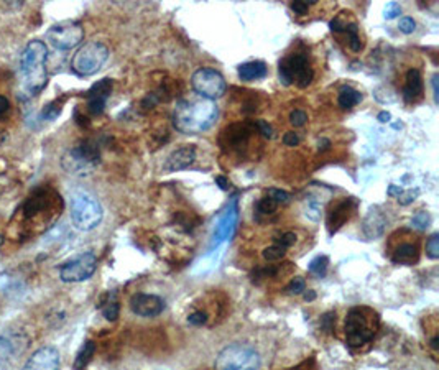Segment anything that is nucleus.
<instances>
[{
  "label": "nucleus",
  "mask_w": 439,
  "mask_h": 370,
  "mask_svg": "<svg viewBox=\"0 0 439 370\" xmlns=\"http://www.w3.org/2000/svg\"><path fill=\"white\" fill-rule=\"evenodd\" d=\"M217 116L219 111L214 101L200 96L181 99L173 111V125L178 132L185 135H200L216 124Z\"/></svg>",
  "instance_id": "nucleus-1"
},
{
  "label": "nucleus",
  "mask_w": 439,
  "mask_h": 370,
  "mask_svg": "<svg viewBox=\"0 0 439 370\" xmlns=\"http://www.w3.org/2000/svg\"><path fill=\"white\" fill-rule=\"evenodd\" d=\"M46 58H48V48L40 40L30 41L23 50L20 58V75H22L23 91L28 96H36L46 86L48 81Z\"/></svg>",
  "instance_id": "nucleus-2"
},
{
  "label": "nucleus",
  "mask_w": 439,
  "mask_h": 370,
  "mask_svg": "<svg viewBox=\"0 0 439 370\" xmlns=\"http://www.w3.org/2000/svg\"><path fill=\"white\" fill-rule=\"evenodd\" d=\"M70 207L72 224H75L80 231H92V229H96L102 221L104 212L101 202L89 191L76 190L72 192Z\"/></svg>",
  "instance_id": "nucleus-3"
},
{
  "label": "nucleus",
  "mask_w": 439,
  "mask_h": 370,
  "mask_svg": "<svg viewBox=\"0 0 439 370\" xmlns=\"http://www.w3.org/2000/svg\"><path fill=\"white\" fill-rule=\"evenodd\" d=\"M379 317L369 308H352L346 320V341L351 347H360L374 339Z\"/></svg>",
  "instance_id": "nucleus-4"
},
{
  "label": "nucleus",
  "mask_w": 439,
  "mask_h": 370,
  "mask_svg": "<svg viewBox=\"0 0 439 370\" xmlns=\"http://www.w3.org/2000/svg\"><path fill=\"white\" fill-rule=\"evenodd\" d=\"M260 356L247 344H231L216 359V370H259Z\"/></svg>",
  "instance_id": "nucleus-5"
},
{
  "label": "nucleus",
  "mask_w": 439,
  "mask_h": 370,
  "mask_svg": "<svg viewBox=\"0 0 439 370\" xmlns=\"http://www.w3.org/2000/svg\"><path fill=\"white\" fill-rule=\"evenodd\" d=\"M278 77L283 86L296 85L301 89H305V87L311 85L313 77H315V71H313L306 55L295 53L280 61Z\"/></svg>",
  "instance_id": "nucleus-6"
},
{
  "label": "nucleus",
  "mask_w": 439,
  "mask_h": 370,
  "mask_svg": "<svg viewBox=\"0 0 439 370\" xmlns=\"http://www.w3.org/2000/svg\"><path fill=\"white\" fill-rule=\"evenodd\" d=\"M109 48L101 41H89L81 46L71 61V67L80 76H92L106 65Z\"/></svg>",
  "instance_id": "nucleus-7"
},
{
  "label": "nucleus",
  "mask_w": 439,
  "mask_h": 370,
  "mask_svg": "<svg viewBox=\"0 0 439 370\" xmlns=\"http://www.w3.org/2000/svg\"><path fill=\"white\" fill-rule=\"evenodd\" d=\"M99 150L94 143L85 142L77 145L76 148L70 150L63 158V166L66 171H70L71 175H89L91 171L96 168L99 163Z\"/></svg>",
  "instance_id": "nucleus-8"
},
{
  "label": "nucleus",
  "mask_w": 439,
  "mask_h": 370,
  "mask_svg": "<svg viewBox=\"0 0 439 370\" xmlns=\"http://www.w3.org/2000/svg\"><path fill=\"white\" fill-rule=\"evenodd\" d=\"M191 86L197 92V96L209 99V101L222 97L227 89L224 76L212 67H200L195 71L191 77Z\"/></svg>",
  "instance_id": "nucleus-9"
},
{
  "label": "nucleus",
  "mask_w": 439,
  "mask_h": 370,
  "mask_svg": "<svg viewBox=\"0 0 439 370\" xmlns=\"http://www.w3.org/2000/svg\"><path fill=\"white\" fill-rule=\"evenodd\" d=\"M97 268V259L91 252L81 254L77 257L67 260L60 268V278L66 283H77L91 278Z\"/></svg>",
  "instance_id": "nucleus-10"
},
{
  "label": "nucleus",
  "mask_w": 439,
  "mask_h": 370,
  "mask_svg": "<svg viewBox=\"0 0 439 370\" xmlns=\"http://www.w3.org/2000/svg\"><path fill=\"white\" fill-rule=\"evenodd\" d=\"M46 38L53 45V48L67 51L81 43L82 38H85V30L76 22H61L48 30Z\"/></svg>",
  "instance_id": "nucleus-11"
},
{
  "label": "nucleus",
  "mask_w": 439,
  "mask_h": 370,
  "mask_svg": "<svg viewBox=\"0 0 439 370\" xmlns=\"http://www.w3.org/2000/svg\"><path fill=\"white\" fill-rule=\"evenodd\" d=\"M237 219H239V206H237V197L229 202L227 211L224 212V216L219 221L216 232L212 236V244L211 246H219V244L224 241H229L232 237V234L235 231V226H237Z\"/></svg>",
  "instance_id": "nucleus-12"
},
{
  "label": "nucleus",
  "mask_w": 439,
  "mask_h": 370,
  "mask_svg": "<svg viewBox=\"0 0 439 370\" xmlns=\"http://www.w3.org/2000/svg\"><path fill=\"white\" fill-rule=\"evenodd\" d=\"M130 310H132L137 316L153 317L163 312L165 301L156 295L137 293L130 298Z\"/></svg>",
  "instance_id": "nucleus-13"
},
{
  "label": "nucleus",
  "mask_w": 439,
  "mask_h": 370,
  "mask_svg": "<svg viewBox=\"0 0 439 370\" xmlns=\"http://www.w3.org/2000/svg\"><path fill=\"white\" fill-rule=\"evenodd\" d=\"M112 92V81L101 80L87 91V107L94 116H101L106 109V102Z\"/></svg>",
  "instance_id": "nucleus-14"
},
{
  "label": "nucleus",
  "mask_w": 439,
  "mask_h": 370,
  "mask_svg": "<svg viewBox=\"0 0 439 370\" xmlns=\"http://www.w3.org/2000/svg\"><path fill=\"white\" fill-rule=\"evenodd\" d=\"M60 354L55 347H41L31 356L23 370H58Z\"/></svg>",
  "instance_id": "nucleus-15"
},
{
  "label": "nucleus",
  "mask_w": 439,
  "mask_h": 370,
  "mask_svg": "<svg viewBox=\"0 0 439 370\" xmlns=\"http://www.w3.org/2000/svg\"><path fill=\"white\" fill-rule=\"evenodd\" d=\"M196 160V150L191 145H185V147L175 150L171 155L166 158L163 168L166 171H180L185 170L188 166L193 165V161Z\"/></svg>",
  "instance_id": "nucleus-16"
},
{
  "label": "nucleus",
  "mask_w": 439,
  "mask_h": 370,
  "mask_svg": "<svg viewBox=\"0 0 439 370\" xmlns=\"http://www.w3.org/2000/svg\"><path fill=\"white\" fill-rule=\"evenodd\" d=\"M423 96V80L418 70H411L406 72L405 87H403V99L406 102H416Z\"/></svg>",
  "instance_id": "nucleus-17"
},
{
  "label": "nucleus",
  "mask_w": 439,
  "mask_h": 370,
  "mask_svg": "<svg viewBox=\"0 0 439 370\" xmlns=\"http://www.w3.org/2000/svg\"><path fill=\"white\" fill-rule=\"evenodd\" d=\"M266 72H269V67L264 61H249L239 66V77L247 82L264 80Z\"/></svg>",
  "instance_id": "nucleus-18"
},
{
  "label": "nucleus",
  "mask_w": 439,
  "mask_h": 370,
  "mask_svg": "<svg viewBox=\"0 0 439 370\" xmlns=\"http://www.w3.org/2000/svg\"><path fill=\"white\" fill-rule=\"evenodd\" d=\"M384 227H385V217L381 212H379L377 210H372L365 217L364 222V232L365 236L369 239H375L384 234Z\"/></svg>",
  "instance_id": "nucleus-19"
},
{
  "label": "nucleus",
  "mask_w": 439,
  "mask_h": 370,
  "mask_svg": "<svg viewBox=\"0 0 439 370\" xmlns=\"http://www.w3.org/2000/svg\"><path fill=\"white\" fill-rule=\"evenodd\" d=\"M395 263L399 265H413L418 262V247L413 246V244H401L400 247H396L394 252V257H391Z\"/></svg>",
  "instance_id": "nucleus-20"
},
{
  "label": "nucleus",
  "mask_w": 439,
  "mask_h": 370,
  "mask_svg": "<svg viewBox=\"0 0 439 370\" xmlns=\"http://www.w3.org/2000/svg\"><path fill=\"white\" fill-rule=\"evenodd\" d=\"M349 211H351V201L347 200V201L341 202V205H339L336 210H334L331 214H329L327 224H329V229H331V232H332V229L336 231V229L342 226L344 221H346V219L349 217Z\"/></svg>",
  "instance_id": "nucleus-21"
},
{
  "label": "nucleus",
  "mask_w": 439,
  "mask_h": 370,
  "mask_svg": "<svg viewBox=\"0 0 439 370\" xmlns=\"http://www.w3.org/2000/svg\"><path fill=\"white\" fill-rule=\"evenodd\" d=\"M337 102L342 109H352L354 106H357V104L362 102V94H360L359 91H355L351 86H344L342 89L339 91Z\"/></svg>",
  "instance_id": "nucleus-22"
},
{
  "label": "nucleus",
  "mask_w": 439,
  "mask_h": 370,
  "mask_svg": "<svg viewBox=\"0 0 439 370\" xmlns=\"http://www.w3.org/2000/svg\"><path fill=\"white\" fill-rule=\"evenodd\" d=\"M15 349H17V344H15V339H10L7 336L0 337V370L5 369L12 361L15 356Z\"/></svg>",
  "instance_id": "nucleus-23"
},
{
  "label": "nucleus",
  "mask_w": 439,
  "mask_h": 370,
  "mask_svg": "<svg viewBox=\"0 0 439 370\" xmlns=\"http://www.w3.org/2000/svg\"><path fill=\"white\" fill-rule=\"evenodd\" d=\"M94 351H96V346H94L92 341H87L85 346L81 347V351L77 352V357H76V362H75V369L76 370H81L85 369L89 361H91V357L94 356Z\"/></svg>",
  "instance_id": "nucleus-24"
},
{
  "label": "nucleus",
  "mask_w": 439,
  "mask_h": 370,
  "mask_svg": "<svg viewBox=\"0 0 439 370\" xmlns=\"http://www.w3.org/2000/svg\"><path fill=\"white\" fill-rule=\"evenodd\" d=\"M344 33H347V36H349V46H351L352 51L362 50V41H360V36H359L357 23H355V22L347 23L346 28H344Z\"/></svg>",
  "instance_id": "nucleus-25"
},
{
  "label": "nucleus",
  "mask_w": 439,
  "mask_h": 370,
  "mask_svg": "<svg viewBox=\"0 0 439 370\" xmlns=\"http://www.w3.org/2000/svg\"><path fill=\"white\" fill-rule=\"evenodd\" d=\"M102 312L106 316V320L109 321H116L119 317V301L116 298V295L111 293L107 296L106 305L102 306Z\"/></svg>",
  "instance_id": "nucleus-26"
},
{
  "label": "nucleus",
  "mask_w": 439,
  "mask_h": 370,
  "mask_svg": "<svg viewBox=\"0 0 439 370\" xmlns=\"http://www.w3.org/2000/svg\"><path fill=\"white\" fill-rule=\"evenodd\" d=\"M327 265H329V260H327L326 255H320V257H316L310 263V272L313 275H316V277L323 278L327 272Z\"/></svg>",
  "instance_id": "nucleus-27"
},
{
  "label": "nucleus",
  "mask_w": 439,
  "mask_h": 370,
  "mask_svg": "<svg viewBox=\"0 0 439 370\" xmlns=\"http://www.w3.org/2000/svg\"><path fill=\"white\" fill-rule=\"evenodd\" d=\"M411 224H413V227H416V229H418V231H426V229L431 226V216H430V212H426V211H418L416 214L411 217Z\"/></svg>",
  "instance_id": "nucleus-28"
},
{
  "label": "nucleus",
  "mask_w": 439,
  "mask_h": 370,
  "mask_svg": "<svg viewBox=\"0 0 439 370\" xmlns=\"http://www.w3.org/2000/svg\"><path fill=\"white\" fill-rule=\"evenodd\" d=\"M285 250L286 249H283V247H280V246H271V247H266L265 250H264V259L265 260H269V262H276V260H281L285 257Z\"/></svg>",
  "instance_id": "nucleus-29"
},
{
  "label": "nucleus",
  "mask_w": 439,
  "mask_h": 370,
  "mask_svg": "<svg viewBox=\"0 0 439 370\" xmlns=\"http://www.w3.org/2000/svg\"><path fill=\"white\" fill-rule=\"evenodd\" d=\"M426 255L433 260L439 259V234H433L426 242Z\"/></svg>",
  "instance_id": "nucleus-30"
},
{
  "label": "nucleus",
  "mask_w": 439,
  "mask_h": 370,
  "mask_svg": "<svg viewBox=\"0 0 439 370\" xmlns=\"http://www.w3.org/2000/svg\"><path fill=\"white\" fill-rule=\"evenodd\" d=\"M276 207H278V205L271 200V197H264V200L259 201L257 205V211L260 212V214H271V212L276 211Z\"/></svg>",
  "instance_id": "nucleus-31"
},
{
  "label": "nucleus",
  "mask_w": 439,
  "mask_h": 370,
  "mask_svg": "<svg viewBox=\"0 0 439 370\" xmlns=\"http://www.w3.org/2000/svg\"><path fill=\"white\" fill-rule=\"evenodd\" d=\"M306 217L308 219H311V221H320V217H321V206H320V202H316V201H308V205H306Z\"/></svg>",
  "instance_id": "nucleus-32"
},
{
  "label": "nucleus",
  "mask_w": 439,
  "mask_h": 370,
  "mask_svg": "<svg viewBox=\"0 0 439 370\" xmlns=\"http://www.w3.org/2000/svg\"><path fill=\"white\" fill-rule=\"evenodd\" d=\"M286 291H288L290 295H300L303 293V291H306V283L305 280H303L301 277H295L288 285V288H286Z\"/></svg>",
  "instance_id": "nucleus-33"
},
{
  "label": "nucleus",
  "mask_w": 439,
  "mask_h": 370,
  "mask_svg": "<svg viewBox=\"0 0 439 370\" xmlns=\"http://www.w3.org/2000/svg\"><path fill=\"white\" fill-rule=\"evenodd\" d=\"M308 122V116L305 111H300V109H296V111H293L290 114V124L293 127H303Z\"/></svg>",
  "instance_id": "nucleus-34"
},
{
  "label": "nucleus",
  "mask_w": 439,
  "mask_h": 370,
  "mask_svg": "<svg viewBox=\"0 0 439 370\" xmlns=\"http://www.w3.org/2000/svg\"><path fill=\"white\" fill-rule=\"evenodd\" d=\"M269 197H271L276 205H285V202L290 201V195L286 191H281V190H275V187H271V190H269Z\"/></svg>",
  "instance_id": "nucleus-35"
},
{
  "label": "nucleus",
  "mask_w": 439,
  "mask_h": 370,
  "mask_svg": "<svg viewBox=\"0 0 439 370\" xmlns=\"http://www.w3.org/2000/svg\"><path fill=\"white\" fill-rule=\"evenodd\" d=\"M60 112H61V107L56 102H53V104H48V106L43 109L41 116H43V119H46V121H53V119L60 116Z\"/></svg>",
  "instance_id": "nucleus-36"
},
{
  "label": "nucleus",
  "mask_w": 439,
  "mask_h": 370,
  "mask_svg": "<svg viewBox=\"0 0 439 370\" xmlns=\"http://www.w3.org/2000/svg\"><path fill=\"white\" fill-rule=\"evenodd\" d=\"M399 28H400L401 33L410 35V33H413V31H415V28H416V22H415V20H413L411 17H403V18H400Z\"/></svg>",
  "instance_id": "nucleus-37"
},
{
  "label": "nucleus",
  "mask_w": 439,
  "mask_h": 370,
  "mask_svg": "<svg viewBox=\"0 0 439 370\" xmlns=\"http://www.w3.org/2000/svg\"><path fill=\"white\" fill-rule=\"evenodd\" d=\"M316 4V0H311V2H300V0H296V2H291V10L296 15H306L308 10H310V5Z\"/></svg>",
  "instance_id": "nucleus-38"
},
{
  "label": "nucleus",
  "mask_w": 439,
  "mask_h": 370,
  "mask_svg": "<svg viewBox=\"0 0 439 370\" xmlns=\"http://www.w3.org/2000/svg\"><path fill=\"white\" fill-rule=\"evenodd\" d=\"M295 242H296V234H293V232H285V234H281L280 239H276V246H280L283 249L291 247Z\"/></svg>",
  "instance_id": "nucleus-39"
},
{
  "label": "nucleus",
  "mask_w": 439,
  "mask_h": 370,
  "mask_svg": "<svg viewBox=\"0 0 439 370\" xmlns=\"http://www.w3.org/2000/svg\"><path fill=\"white\" fill-rule=\"evenodd\" d=\"M400 13H401L400 4H396V2H389V4L385 5V18H386V20L395 18L396 15H400Z\"/></svg>",
  "instance_id": "nucleus-40"
},
{
  "label": "nucleus",
  "mask_w": 439,
  "mask_h": 370,
  "mask_svg": "<svg viewBox=\"0 0 439 370\" xmlns=\"http://www.w3.org/2000/svg\"><path fill=\"white\" fill-rule=\"evenodd\" d=\"M418 195H420V191L418 190H410V191H403L401 195L399 196V202L400 205H410V202H413L418 197Z\"/></svg>",
  "instance_id": "nucleus-41"
},
{
  "label": "nucleus",
  "mask_w": 439,
  "mask_h": 370,
  "mask_svg": "<svg viewBox=\"0 0 439 370\" xmlns=\"http://www.w3.org/2000/svg\"><path fill=\"white\" fill-rule=\"evenodd\" d=\"M206 321H207V316L202 311H196V312H193V315L188 316V322H190V325H195V326L205 325Z\"/></svg>",
  "instance_id": "nucleus-42"
},
{
  "label": "nucleus",
  "mask_w": 439,
  "mask_h": 370,
  "mask_svg": "<svg viewBox=\"0 0 439 370\" xmlns=\"http://www.w3.org/2000/svg\"><path fill=\"white\" fill-rule=\"evenodd\" d=\"M283 143L286 147H296V145L300 143V137H298V134L295 132H286L283 137Z\"/></svg>",
  "instance_id": "nucleus-43"
},
{
  "label": "nucleus",
  "mask_w": 439,
  "mask_h": 370,
  "mask_svg": "<svg viewBox=\"0 0 439 370\" xmlns=\"http://www.w3.org/2000/svg\"><path fill=\"white\" fill-rule=\"evenodd\" d=\"M257 127L260 129V132L264 134V137H266V138L273 137V130H271L270 125L266 124L265 121H257Z\"/></svg>",
  "instance_id": "nucleus-44"
},
{
  "label": "nucleus",
  "mask_w": 439,
  "mask_h": 370,
  "mask_svg": "<svg viewBox=\"0 0 439 370\" xmlns=\"http://www.w3.org/2000/svg\"><path fill=\"white\" fill-rule=\"evenodd\" d=\"M332 316H334L332 312H327V315L323 317V327H324V330H326V331H331V330H332V320H334Z\"/></svg>",
  "instance_id": "nucleus-45"
},
{
  "label": "nucleus",
  "mask_w": 439,
  "mask_h": 370,
  "mask_svg": "<svg viewBox=\"0 0 439 370\" xmlns=\"http://www.w3.org/2000/svg\"><path fill=\"white\" fill-rule=\"evenodd\" d=\"M386 192H389V196H396V197H399L401 192H403V187L396 186V185H390L389 186V191H386Z\"/></svg>",
  "instance_id": "nucleus-46"
},
{
  "label": "nucleus",
  "mask_w": 439,
  "mask_h": 370,
  "mask_svg": "<svg viewBox=\"0 0 439 370\" xmlns=\"http://www.w3.org/2000/svg\"><path fill=\"white\" fill-rule=\"evenodd\" d=\"M9 107H10V104H9V101H7V97L0 96V116L7 112V111H9Z\"/></svg>",
  "instance_id": "nucleus-47"
},
{
  "label": "nucleus",
  "mask_w": 439,
  "mask_h": 370,
  "mask_svg": "<svg viewBox=\"0 0 439 370\" xmlns=\"http://www.w3.org/2000/svg\"><path fill=\"white\" fill-rule=\"evenodd\" d=\"M329 147H331V142H329L327 138H321L320 142H318V150H320V152H324V150H327Z\"/></svg>",
  "instance_id": "nucleus-48"
},
{
  "label": "nucleus",
  "mask_w": 439,
  "mask_h": 370,
  "mask_svg": "<svg viewBox=\"0 0 439 370\" xmlns=\"http://www.w3.org/2000/svg\"><path fill=\"white\" fill-rule=\"evenodd\" d=\"M216 183L221 186V190H224V191H227L229 190V181L224 178V176H217L216 178Z\"/></svg>",
  "instance_id": "nucleus-49"
},
{
  "label": "nucleus",
  "mask_w": 439,
  "mask_h": 370,
  "mask_svg": "<svg viewBox=\"0 0 439 370\" xmlns=\"http://www.w3.org/2000/svg\"><path fill=\"white\" fill-rule=\"evenodd\" d=\"M390 119H391V116H390V112H386V111H384V112H380V114H379V121H380L381 124H385V122H390Z\"/></svg>",
  "instance_id": "nucleus-50"
},
{
  "label": "nucleus",
  "mask_w": 439,
  "mask_h": 370,
  "mask_svg": "<svg viewBox=\"0 0 439 370\" xmlns=\"http://www.w3.org/2000/svg\"><path fill=\"white\" fill-rule=\"evenodd\" d=\"M433 89H435V101L438 102V75L433 76Z\"/></svg>",
  "instance_id": "nucleus-51"
},
{
  "label": "nucleus",
  "mask_w": 439,
  "mask_h": 370,
  "mask_svg": "<svg viewBox=\"0 0 439 370\" xmlns=\"http://www.w3.org/2000/svg\"><path fill=\"white\" fill-rule=\"evenodd\" d=\"M316 298V293L313 290H308V293H305V300L306 301H313Z\"/></svg>",
  "instance_id": "nucleus-52"
},
{
  "label": "nucleus",
  "mask_w": 439,
  "mask_h": 370,
  "mask_svg": "<svg viewBox=\"0 0 439 370\" xmlns=\"http://www.w3.org/2000/svg\"><path fill=\"white\" fill-rule=\"evenodd\" d=\"M431 346H433V349H438V337H435V339L431 341Z\"/></svg>",
  "instance_id": "nucleus-53"
}]
</instances>
